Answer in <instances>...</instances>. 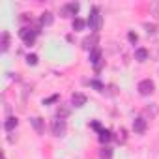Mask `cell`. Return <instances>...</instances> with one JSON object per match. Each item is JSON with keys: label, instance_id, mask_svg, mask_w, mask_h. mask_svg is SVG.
<instances>
[{"label": "cell", "instance_id": "6da1fadb", "mask_svg": "<svg viewBox=\"0 0 159 159\" xmlns=\"http://www.w3.org/2000/svg\"><path fill=\"white\" fill-rule=\"evenodd\" d=\"M88 25H90L92 30H99V26H101V15H99V11H98L96 8L92 10V15H90V19H88Z\"/></svg>", "mask_w": 159, "mask_h": 159}, {"label": "cell", "instance_id": "7a4b0ae2", "mask_svg": "<svg viewBox=\"0 0 159 159\" xmlns=\"http://www.w3.org/2000/svg\"><path fill=\"white\" fill-rule=\"evenodd\" d=\"M52 131H54V135H64V131H66V124H64V120H54V124H52Z\"/></svg>", "mask_w": 159, "mask_h": 159}, {"label": "cell", "instance_id": "3957f363", "mask_svg": "<svg viewBox=\"0 0 159 159\" xmlns=\"http://www.w3.org/2000/svg\"><path fill=\"white\" fill-rule=\"evenodd\" d=\"M139 90H140V94H150V92H153V83L152 81H142L139 84Z\"/></svg>", "mask_w": 159, "mask_h": 159}, {"label": "cell", "instance_id": "277c9868", "mask_svg": "<svg viewBox=\"0 0 159 159\" xmlns=\"http://www.w3.org/2000/svg\"><path fill=\"white\" fill-rule=\"evenodd\" d=\"M86 103V98L83 96V94H75L73 96V105H77V107H83Z\"/></svg>", "mask_w": 159, "mask_h": 159}, {"label": "cell", "instance_id": "5b68a950", "mask_svg": "<svg viewBox=\"0 0 159 159\" xmlns=\"http://www.w3.org/2000/svg\"><path fill=\"white\" fill-rule=\"evenodd\" d=\"M150 13H152L155 19H159V0H157V2H152V4H150Z\"/></svg>", "mask_w": 159, "mask_h": 159}, {"label": "cell", "instance_id": "8992f818", "mask_svg": "<svg viewBox=\"0 0 159 159\" xmlns=\"http://www.w3.org/2000/svg\"><path fill=\"white\" fill-rule=\"evenodd\" d=\"M133 127H135V131H144V120L142 118H137L135 124H133Z\"/></svg>", "mask_w": 159, "mask_h": 159}, {"label": "cell", "instance_id": "52a82bcc", "mask_svg": "<svg viewBox=\"0 0 159 159\" xmlns=\"http://www.w3.org/2000/svg\"><path fill=\"white\" fill-rule=\"evenodd\" d=\"M41 23H43V25H51V23H52V17H51V13H43V17H41Z\"/></svg>", "mask_w": 159, "mask_h": 159}, {"label": "cell", "instance_id": "ba28073f", "mask_svg": "<svg viewBox=\"0 0 159 159\" xmlns=\"http://www.w3.org/2000/svg\"><path fill=\"white\" fill-rule=\"evenodd\" d=\"M135 54H137V58H139V60H146V51H144V49H137V52H135Z\"/></svg>", "mask_w": 159, "mask_h": 159}, {"label": "cell", "instance_id": "9c48e42d", "mask_svg": "<svg viewBox=\"0 0 159 159\" xmlns=\"http://www.w3.org/2000/svg\"><path fill=\"white\" fill-rule=\"evenodd\" d=\"M15 125H17V120H15V118H10V120L6 122V129H13Z\"/></svg>", "mask_w": 159, "mask_h": 159}, {"label": "cell", "instance_id": "30bf717a", "mask_svg": "<svg viewBox=\"0 0 159 159\" xmlns=\"http://www.w3.org/2000/svg\"><path fill=\"white\" fill-rule=\"evenodd\" d=\"M84 26V23L81 21V19H77V21H73V28H77V30H81Z\"/></svg>", "mask_w": 159, "mask_h": 159}, {"label": "cell", "instance_id": "8fae6325", "mask_svg": "<svg viewBox=\"0 0 159 159\" xmlns=\"http://www.w3.org/2000/svg\"><path fill=\"white\" fill-rule=\"evenodd\" d=\"M32 124H34V127L41 133V122H39V118H34V120H32Z\"/></svg>", "mask_w": 159, "mask_h": 159}, {"label": "cell", "instance_id": "7c38bea8", "mask_svg": "<svg viewBox=\"0 0 159 159\" xmlns=\"http://www.w3.org/2000/svg\"><path fill=\"white\" fill-rule=\"evenodd\" d=\"M101 140H109V131H101Z\"/></svg>", "mask_w": 159, "mask_h": 159}, {"label": "cell", "instance_id": "4fadbf2b", "mask_svg": "<svg viewBox=\"0 0 159 159\" xmlns=\"http://www.w3.org/2000/svg\"><path fill=\"white\" fill-rule=\"evenodd\" d=\"M28 64H36V56H34V54L28 56Z\"/></svg>", "mask_w": 159, "mask_h": 159}]
</instances>
